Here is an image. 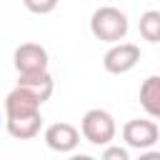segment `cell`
Listing matches in <instances>:
<instances>
[{
  "instance_id": "6",
  "label": "cell",
  "mask_w": 160,
  "mask_h": 160,
  "mask_svg": "<svg viewBox=\"0 0 160 160\" xmlns=\"http://www.w3.org/2000/svg\"><path fill=\"white\" fill-rule=\"evenodd\" d=\"M80 130L70 122H52L45 130V145L55 152H72L80 142Z\"/></svg>"
},
{
  "instance_id": "2",
  "label": "cell",
  "mask_w": 160,
  "mask_h": 160,
  "mask_svg": "<svg viewBox=\"0 0 160 160\" xmlns=\"http://www.w3.org/2000/svg\"><path fill=\"white\" fill-rule=\"evenodd\" d=\"M80 132L82 138L95 145V148H105L115 140V132H118V125H115V118L108 112V110H100V108H92L82 115L80 120Z\"/></svg>"
},
{
  "instance_id": "8",
  "label": "cell",
  "mask_w": 160,
  "mask_h": 160,
  "mask_svg": "<svg viewBox=\"0 0 160 160\" xmlns=\"http://www.w3.org/2000/svg\"><path fill=\"white\" fill-rule=\"evenodd\" d=\"M18 85L25 88V90H30L40 102L50 100V95H52V90H55L52 75H50L48 70H42V72H25V75H18Z\"/></svg>"
},
{
  "instance_id": "3",
  "label": "cell",
  "mask_w": 160,
  "mask_h": 160,
  "mask_svg": "<svg viewBox=\"0 0 160 160\" xmlns=\"http://www.w3.org/2000/svg\"><path fill=\"white\" fill-rule=\"evenodd\" d=\"M160 138V128L155 120H145V118H135L128 120L122 125V140L128 142V148L132 150H150Z\"/></svg>"
},
{
  "instance_id": "4",
  "label": "cell",
  "mask_w": 160,
  "mask_h": 160,
  "mask_svg": "<svg viewBox=\"0 0 160 160\" xmlns=\"http://www.w3.org/2000/svg\"><path fill=\"white\" fill-rule=\"evenodd\" d=\"M140 62V48L132 42H112V48L102 55V68L110 75L130 72Z\"/></svg>"
},
{
  "instance_id": "11",
  "label": "cell",
  "mask_w": 160,
  "mask_h": 160,
  "mask_svg": "<svg viewBox=\"0 0 160 160\" xmlns=\"http://www.w3.org/2000/svg\"><path fill=\"white\" fill-rule=\"evenodd\" d=\"M58 2H60V0H22V5H25L30 12H35V15H48V12H52V10L58 8Z\"/></svg>"
},
{
  "instance_id": "5",
  "label": "cell",
  "mask_w": 160,
  "mask_h": 160,
  "mask_svg": "<svg viewBox=\"0 0 160 160\" xmlns=\"http://www.w3.org/2000/svg\"><path fill=\"white\" fill-rule=\"evenodd\" d=\"M12 62H15L18 75L42 72V70H48V50L42 45H38V42H22V45L15 48Z\"/></svg>"
},
{
  "instance_id": "10",
  "label": "cell",
  "mask_w": 160,
  "mask_h": 160,
  "mask_svg": "<svg viewBox=\"0 0 160 160\" xmlns=\"http://www.w3.org/2000/svg\"><path fill=\"white\" fill-rule=\"evenodd\" d=\"M138 30L142 35V40L148 42H160V10H145L140 15Z\"/></svg>"
},
{
  "instance_id": "7",
  "label": "cell",
  "mask_w": 160,
  "mask_h": 160,
  "mask_svg": "<svg viewBox=\"0 0 160 160\" xmlns=\"http://www.w3.org/2000/svg\"><path fill=\"white\" fill-rule=\"evenodd\" d=\"M42 118L40 110L35 112H18V115H5V128L15 140H32L40 132Z\"/></svg>"
},
{
  "instance_id": "9",
  "label": "cell",
  "mask_w": 160,
  "mask_h": 160,
  "mask_svg": "<svg viewBox=\"0 0 160 160\" xmlns=\"http://www.w3.org/2000/svg\"><path fill=\"white\" fill-rule=\"evenodd\" d=\"M140 105L152 118L160 120V75H150L140 85Z\"/></svg>"
},
{
  "instance_id": "12",
  "label": "cell",
  "mask_w": 160,
  "mask_h": 160,
  "mask_svg": "<svg viewBox=\"0 0 160 160\" xmlns=\"http://www.w3.org/2000/svg\"><path fill=\"white\" fill-rule=\"evenodd\" d=\"M102 160H130V152L125 148H120V145H105Z\"/></svg>"
},
{
  "instance_id": "1",
  "label": "cell",
  "mask_w": 160,
  "mask_h": 160,
  "mask_svg": "<svg viewBox=\"0 0 160 160\" xmlns=\"http://www.w3.org/2000/svg\"><path fill=\"white\" fill-rule=\"evenodd\" d=\"M128 28H130L128 15H125L122 10H118V8H112V5L98 8V10L92 12V18H90V32H92L98 40L110 42V45L125 40Z\"/></svg>"
}]
</instances>
